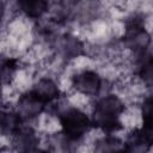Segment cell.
<instances>
[{
  "mask_svg": "<svg viewBox=\"0 0 153 153\" xmlns=\"http://www.w3.org/2000/svg\"><path fill=\"white\" fill-rule=\"evenodd\" d=\"M126 111L124 102L114 93L99 97L92 108V127L106 133L115 134L123 129L121 121L122 114Z\"/></svg>",
  "mask_w": 153,
  "mask_h": 153,
  "instance_id": "obj_1",
  "label": "cell"
},
{
  "mask_svg": "<svg viewBox=\"0 0 153 153\" xmlns=\"http://www.w3.org/2000/svg\"><path fill=\"white\" fill-rule=\"evenodd\" d=\"M56 116L63 135L76 143L80 142L92 128L91 116L80 108L73 105L57 106Z\"/></svg>",
  "mask_w": 153,
  "mask_h": 153,
  "instance_id": "obj_2",
  "label": "cell"
},
{
  "mask_svg": "<svg viewBox=\"0 0 153 153\" xmlns=\"http://www.w3.org/2000/svg\"><path fill=\"white\" fill-rule=\"evenodd\" d=\"M121 43L134 55L151 50L152 36L145 26V16L142 13H131L126 18Z\"/></svg>",
  "mask_w": 153,
  "mask_h": 153,
  "instance_id": "obj_3",
  "label": "cell"
},
{
  "mask_svg": "<svg viewBox=\"0 0 153 153\" xmlns=\"http://www.w3.org/2000/svg\"><path fill=\"white\" fill-rule=\"evenodd\" d=\"M71 84L78 93L86 97H97L102 91L103 79L93 69H81L72 75Z\"/></svg>",
  "mask_w": 153,
  "mask_h": 153,
  "instance_id": "obj_4",
  "label": "cell"
},
{
  "mask_svg": "<svg viewBox=\"0 0 153 153\" xmlns=\"http://www.w3.org/2000/svg\"><path fill=\"white\" fill-rule=\"evenodd\" d=\"M50 43L56 54L66 61L78 59L79 56H82L85 54L84 42L79 37L69 32L59 33Z\"/></svg>",
  "mask_w": 153,
  "mask_h": 153,
  "instance_id": "obj_5",
  "label": "cell"
},
{
  "mask_svg": "<svg viewBox=\"0 0 153 153\" xmlns=\"http://www.w3.org/2000/svg\"><path fill=\"white\" fill-rule=\"evenodd\" d=\"M47 104L31 90L23 92L16 102V111L24 121L37 118L47 110Z\"/></svg>",
  "mask_w": 153,
  "mask_h": 153,
  "instance_id": "obj_6",
  "label": "cell"
},
{
  "mask_svg": "<svg viewBox=\"0 0 153 153\" xmlns=\"http://www.w3.org/2000/svg\"><path fill=\"white\" fill-rule=\"evenodd\" d=\"M41 139L32 127L23 126L12 137L11 148L14 153H36L39 149Z\"/></svg>",
  "mask_w": 153,
  "mask_h": 153,
  "instance_id": "obj_7",
  "label": "cell"
},
{
  "mask_svg": "<svg viewBox=\"0 0 153 153\" xmlns=\"http://www.w3.org/2000/svg\"><path fill=\"white\" fill-rule=\"evenodd\" d=\"M124 142V148L128 153H149L153 149V133L143 127L130 130Z\"/></svg>",
  "mask_w": 153,
  "mask_h": 153,
  "instance_id": "obj_8",
  "label": "cell"
},
{
  "mask_svg": "<svg viewBox=\"0 0 153 153\" xmlns=\"http://www.w3.org/2000/svg\"><path fill=\"white\" fill-rule=\"evenodd\" d=\"M31 91H33L48 106L57 103L62 96L59 84L50 76H42L35 81Z\"/></svg>",
  "mask_w": 153,
  "mask_h": 153,
  "instance_id": "obj_9",
  "label": "cell"
},
{
  "mask_svg": "<svg viewBox=\"0 0 153 153\" xmlns=\"http://www.w3.org/2000/svg\"><path fill=\"white\" fill-rule=\"evenodd\" d=\"M134 73L146 86L153 88V51L134 55Z\"/></svg>",
  "mask_w": 153,
  "mask_h": 153,
  "instance_id": "obj_10",
  "label": "cell"
},
{
  "mask_svg": "<svg viewBox=\"0 0 153 153\" xmlns=\"http://www.w3.org/2000/svg\"><path fill=\"white\" fill-rule=\"evenodd\" d=\"M17 8L26 18L33 20H41L43 16L49 11V2L44 0H20L17 4Z\"/></svg>",
  "mask_w": 153,
  "mask_h": 153,
  "instance_id": "obj_11",
  "label": "cell"
},
{
  "mask_svg": "<svg viewBox=\"0 0 153 153\" xmlns=\"http://www.w3.org/2000/svg\"><path fill=\"white\" fill-rule=\"evenodd\" d=\"M24 120L16 109H4L1 114V134L12 137L22 127Z\"/></svg>",
  "mask_w": 153,
  "mask_h": 153,
  "instance_id": "obj_12",
  "label": "cell"
},
{
  "mask_svg": "<svg viewBox=\"0 0 153 153\" xmlns=\"http://www.w3.org/2000/svg\"><path fill=\"white\" fill-rule=\"evenodd\" d=\"M124 147V142L111 134H108L94 143V153H116Z\"/></svg>",
  "mask_w": 153,
  "mask_h": 153,
  "instance_id": "obj_13",
  "label": "cell"
},
{
  "mask_svg": "<svg viewBox=\"0 0 153 153\" xmlns=\"http://www.w3.org/2000/svg\"><path fill=\"white\" fill-rule=\"evenodd\" d=\"M20 61L17 57H2L1 59V81L4 86L11 85L17 71L19 69Z\"/></svg>",
  "mask_w": 153,
  "mask_h": 153,
  "instance_id": "obj_14",
  "label": "cell"
},
{
  "mask_svg": "<svg viewBox=\"0 0 153 153\" xmlns=\"http://www.w3.org/2000/svg\"><path fill=\"white\" fill-rule=\"evenodd\" d=\"M140 111L142 118V127L153 133V93L143 98Z\"/></svg>",
  "mask_w": 153,
  "mask_h": 153,
  "instance_id": "obj_15",
  "label": "cell"
},
{
  "mask_svg": "<svg viewBox=\"0 0 153 153\" xmlns=\"http://www.w3.org/2000/svg\"><path fill=\"white\" fill-rule=\"evenodd\" d=\"M36 153H53L49 148H43V149H38Z\"/></svg>",
  "mask_w": 153,
  "mask_h": 153,
  "instance_id": "obj_16",
  "label": "cell"
},
{
  "mask_svg": "<svg viewBox=\"0 0 153 153\" xmlns=\"http://www.w3.org/2000/svg\"><path fill=\"white\" fill-rule=\"evenodd\" d=\"M116 153H128V152H127V151H126V148L123 147L122 149H120V151H118V152H116Z\"/></svg>",
  "mask_w": 153,
  "mask_h": 153,
  "instance_id": "obj_17",
  "label": "cell"
}]
</instances>
